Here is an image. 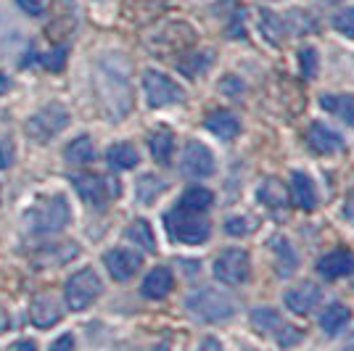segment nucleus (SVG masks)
I'll return each instance as SVG.
<instances>
[{
  "label": "nucleus",
  "instance_id": "obj_37",
  "mask_svg": "<svg viewBox=\"0 0 354 351\" xmlns=\"http://www.w3.org/2000/svg\"><path fill=\"white\" fill-rule=\"evenodd\" d=\"M64 61H66V56H64V50H53L50 56H43V64L48 66V69H53V72H59L61 66H64Z\"/></svg>",
  "mask_w": 354,
  "mask_h": 351
},
{
  "label": "nucleus",
  "instance_id": "obj_17",
  "mask_svg": "<svg viewBox=\"0 0 354 351\" xmlns=\"http://www.w3.org/2000/svg\"><path fill=\"white\" fill-rule=\"evenodd\" d=\"M172 285H175V278H172L169 267H153L146 275V280H143V288L140 291L151 301H159V298H164L167 293L172 291Z\"/></svg>",
  "mask_w": 354,
  "mask_h": 351
},
{
  "label": "nucleus",
  "instance_id": "obj_24",
  "mask_svg": "<svg viewBox=\"0 0 354 351\" xmlns=\"http://www.w3.org/2000/svg\"><path fill=\"white\" fill-rule=\"evenodd\" d=\"M148 146H151V156L159 161V164H169L172 151H175V135L162 127V130L151 132Z\"/></svg>",
  "mask_w": 354,
  "mask_h": 351
},
{
  "label": "nucleus",
  "instance_id": "obj_6",
  "mask_svg": "<svg viewBox=\"0 0 354 351\" xmlns=\"http://www.w3.org/2000/svg\"><path fill=\"white\" fill-rule=\"evenodd\" d=\"M214 278L220 280L222 285H243L251 275V259L249 251L243 249H225L214 259Z\"/></svg>",
  "mask_w": 354,
  "mask_h": 351
},
{
  "label": "nucleus",
  "instance_id": "obj_22",
  "mask_svg": "<svg viewBox=\"0 0 354 351\" xmlns=\"http://www.w3.org/2000/svg\"><path fill=\"white\" fill-rule=\"evenodd\" d=\"M352 320V312H349V307L346 304H330V307H325L323 317H320V328H323L328 336H336V333H341L344 328H346V322Z\"/></svg>",
  "mask_w": 354,
  "mask_h": 351
},
{
  "label": "nucleus",
  "instance_id": "obj_26",
  "mask_svg": "<svg viewBox=\"0 0 354 351\" xmlns=\"http://www.w3.org/2000/svg\"><path fill=\"white\" fill-rule=\"evenodd\" d=\"M106 159L114 169H133V167H138L140 156H138V151L130 143H117V146H111L106 151Z\"/></svg>",
  "mask_w": 354,
  "mask_h": 351
},
{
  "label": "nucleus",
  "instance_id": "obj_7",
  "mask_svg": "<svg viewBox=\"0 0 354 351\" xmlns=\"http://www.w3.org/2000/svg\"><path fill=\"white\" fill-rule=\"evenodd\" d=\"M69 124V111L59 103H48L37 114H32L27 122V132L37 143H48L50 137H56L64 127Z\"/></svg>",
  "mask_w": 354,
  "mask_h": 351
},
{
  "label": "nucleus",
  "instance_id": "obj_44",
  "mask_svg": "<svg viewBox=\"0 0 354 351\" xmlns=\"http://www.w3.org/2000/svg\"><path fill=\"white\" fill-rule=\"evenodd\" d=\"M323 3H339V0H323Z\"/></svg>",
  "mask_w": 354,
  "mask_h": 351
},
{
  "label": "nucleus",
  "instance_id": "obj_31",
  "mask_svg": "<svg viewBox=\"0 0 354 351\" xmlns=\"http://www.w3.org/2000/svg\"><path fill=\"white\" fill-rule=\"evenodd\" d=\"M317 50L312 48V45H304L301 50H299V69H301V77L304 79H315V74H317Z\"/></svg>",
  "mask_w": 354,
  "mask_h": 351
},
{
  "label": "nucleus",
  "instance_id": "obj_40",
  "mask_svg": "<svg viewBox=\"0 0 354 351\" xmlns=\"http://www.w3.org/2000/svg\"><path fill=\"white\" fill-rule=\"evenodd\" d=\"M11 161H14V146H11V140H0V164L8 167Z\"/></svg>",
  "mask_w": 354,
  "mask_h": 351
},
{
  "label": "nucleus",
  "instance_id": "obj_32",
  "mask_svg": "<svg viewBox=\"0 0 354 351\" xmlns=\"http://www.w3.org/2000/svg\"><path fill=\"white\" fill-rule=\"evenodd\" d=\"M188 59L191 61H177V69H180V72H185L188 77L201 74L209 64H212V56H209V53H193V56H188Z\"/></svg>",
  "mask_w": 354,
  "mask_h": 351
},
{
  "label": "nucleus",
  "instance_id": "obj_3",
  "mask_svg": "<svg viewBox=\"0 0 354 351\" xmlns=\"http://www.w3.org/2000/svg\"><path fill=\"white\" fill-rule=\"evenodd\" d=\"M95 85H98V95L106 103V108L122 117L124 111H130V82L124 74L114 72L106 61L98 64V74H95Z\"/></svg>",
  "mask_w": 354,
  "mask_h": 351
},
{
  "label": "nucleus",
  "instance_id": "obj_42",
  "mask_svg": "<svg viewBox=\"0 0 354 351\" xmlns=\"http://www.w3.org/2000/svg\"><path fill=\"white\" fill-rule=\"evenodd\" d=\"M8 90H11V79L0 72V95H3V93H8Z\"/></svg>",
  "mask_w": 354,
  "mask_h": 351
},
{
  "label": "nucleus",
  "instance_id": "obj_14",
  "mask_svg": "<svg viewBox=\"0 0 354 351\" xmlns=\"http://www.w3.org/2000/svg\"><path fill=\"white\" fill-rule=\"evenodd\" d=\"M320 304V288L315 283H299L286 293V307L294 314H310Z\"/></svg>",
  "mask_w": 354,
  "mask_h": 351
},
{
  "label": "nucleus",
  "instance_id": "obj_21",
  "mask_svg": "<svg viewBox=\"0 0 354 351\" xmlns=\"http://www.w3.org/2000/svg\"><path fill=\"white\" fill-rule=\"evenodd\" d=\"M30 317L37 328H50V325H56L61 320V309L50 296H43V298H35L32 301Z\"/></svg>",
  "mask_w": 354,
  "mask_h": 351
},
{
  "label": "nucleus",
  "instance_id": "obj_29",
  "mask_svg": "<svg viewBox=\"0 0 354 351\" xmlns=\"http://www.w3.org/2000/svg\"><path fill=\"white\" fill-rule=\"evenodd\" d=\"M127 240H133L135 246H140L143 251H156V238L146 220H135L127 227Z\"/></svg>",
  "mask_w": 354,
  "mask_h": 351
},
{
  "label": "nucleus",
  "instance_id": "obj_20",
  "mask_svg": "<svg viewBox=\"0 0 354 351\" xmlns=\"http://www.w3.org/2000/svg\"><path fill=\"white\" fill-rule=\"evenodd\" d=\"M270 249H272V254H275V267H278V275H283V278L294 275V272H296V264H299L294 246H291V243H288L286 238L275 235V238L270 240Z\"/></svg>",
  "mask_w": 354,
  "mask_h": 351
},
{
  "label": "nucleus",
  "instance_id": "obj_41",
  "mask_svg": "<svg viewBox=\"0 0 354 351\" xmlns=\"http://www.w3.org/2000/svg\"><path fill=\"white\" fill-rule=\"evenodd\" d=\"M72 346H74L72 336H61L59 341H53V343H50V349H53V351H59V349H72Z\"/></svg>",
  "mask_w": 354,
  "mask_h": 351
},
{
  "label": "nucleus",
  "instance_id": "obj_19",
  "mask_svg": "<svg viewBox=\"0 0 354 351\" xmlns=\"http://www.w3.org/2000/svg\"><path fill=\"white\" fill-rule=\"evenodd\" d=\"M320 106L328 114L341 119L344 124L354 127V95H336V93H325L320 95Z\"/></svg>",
  "mask_w": 354,
  "mask_h": 351
},
{
  "label": "nucleus",
  "instance_id": "obj_12",
  "mask_svg": "<svg viewBox=\"0 0 354 351\" xmlns=\"http://www.w3.org/2000/svg\"><path fill=\"white\" fill-rule=\"evenodd\" d=\"M104 262H106L109 275L114 280H130L135 272L140 269L143 259H140V254H135V251H130V249H111V251H106Z\"/></svg>",
  "mask_w": 354,
  "mask_h": 351
},
{
  "label": "nucleus",
  "instance_id": "obj_5",
  "mask_svg": "<svg viewBox=\"0 0 354 351\" xmlns=\"http://www.w3.org/2000/svg\"><path fill=\"white\" fill-rule=\"evenodd\" d=\"M101 278L93 272V269H80L74 272L72 278L66 280V288H64V298H66V307L72 312H82L88 309L98 296H101Z\"/></svg>",
  "mask_w": 354,
  "mask_h": 351
},
{
  "label": "nucleus",
  "instance_id": "obj_16",
  "mask_svg": "<svg viewBox=\"0 0 354 351\" xmlns=\"http://www.w3.org/2000/svg\"><path fill=\"white\" fill-rule=\"evenodd\" d=\"M291 201L301 211H312L317 206V191H315V182L310 180V175H304V172L291 175Z\"/></svg>",
  "mask_w": 354,
  "mask_h": 351
},
{
  "label": "nucleus",
  "instance_id": "obj_34",
  "mask_svg": "<svg viewBox=\"0 0 354 351\" xmlns=\"http://www.w3.org/2000/svg\"><path fill=\"white\" fill-rule=\"evenodd\" d=\"M225 233L233 235V238H241V235L251 233V225L246 217H230V220L225 222Z\"/></svg>",
  "mask_w": 354,
  "mask_h": 351
},
{
  "label": "nucleus",
  "instance_id": "obj_35",
  "mask_svg": "<svg viewBox=\"0 0 354 351\" xmlns=\"http://www.w3.org/2000/svg\"><path fill=\"white\" fill-rule=\"evenodd\" d=\"M299 338H301V330H299V328L283 325L281 330H278V336H275V341H278L281 346H294V343H299Z\"/></svg>",
  "mask_w": 354,
  "mask_h": 351
},
{
  "label": "nucleus",
  "instance_id": "obj_8",
  "mask_svg": "<svg viewBox=\"0 0 354 351\" xmlns=\"http://www.w3.org/2000/svg\"><path fill=\"white\" fill-rule=\"evenodd\" d=\"M143 90H146L148 106L153 108H164V106H175L185 98V90L177 85L175 79H169L167 74L148 69L143 74Z\"/></svg>",
  "mask_w": 354,
  "mask_h": 351
},
{
  "label": "nucleus",
  "instance_id": "obj_15",
  "mask_svg": "<svg viewBox=\"0 0 354 351\" xmlns=\"http://www.w3.org/2000/svg\"><path fill=\"white\" fill-rule=\"evenodd\" d=\"M204 124H207V130L212 132V135H217L220 140H236L238 132H241V119H238L233 111H227V108L212 111Z\"/></svg>",
  "mask_w": 354,
  "mask_h": 351
},
{
  "label": "nucleus",
  "instance_id": "obj_38",
  "mask_svg": "<svg viewBox=\"0 0 354 351\" xmlns=\"http://www.w3.org/2000/svg\"><path fill=\"white\" fill-rule=\"evenodd\" d=\"M291 21H294L296 32H307L312 27L310 16L304 14V11H291Z\"/></svg>",
  "mask_w": 354,
  "mask_h": 351
},
{
  "label": "nucleus",
  "instance_id": "obj_13",
  "mask_svg": "<svg viewBox=\"0 0 354 351\" xmlns=\"http://www.w3.org/2000/svg\"><path fill=\"white\" fill-rule=\"evenodd\" d=\"M317 272H320L325 280L346 278V275H352L354 272V256L344 249L330 251V254H325L323 259L317 262Z\"/></svg>",
  "mask_w": 354,
  "mask_h": 351
},
{
  "label": "nucleus",
  "instance_id": "obj_28",
  "mask_svg": "<svg viewBox=\"0 0 354 351\" xmlns=\"http://www.w3.org/2000/svg\"><path fill=\"white\" fill-rule=\"evenodd\" d=\"M212 204H214V196H212V191H207V188H198V185L188 188V191L183 193V198H180V206H185V209H191V211H201V214H204Z\"/></svg>",
  "mask_w": 354,
  "mask_h": 351
},
{
  "label": "nucleus",
  "instance_id": "obj_33",
  "mask_svg": "<svg viewBox=\"0 0 354 351\" xmlns=\"http://www.w3.org/2000/svg\"><path fill=\"white\" fill-rule=\"evenodd\" d=\"M333 27H336L341 35L354 37V6L352 8H344V11H339V14L333 16Z\"/></svg>",
  "mask_w": 354,
  "mask_h": 351
},
{
  "label": "nucleus",
  "instance_id": "obj_39",
  "mask_svg": "<svg viewBox=\"0 0 354 351\" xmlns=\"http://www.w3.org/2000/svg\"><path fill=\"white\" fill-rule=\"evenodd\" d=\"M222 90H225L227 95H238V93L243 90V82H241V79H236V77L230 74V77H225V82H222Z\"/></svg>",
  "mask_w": 354,
  "mask_h": 351
},
{
  "label": "nucleus",
  "instance_id": "obj_23",
  "mask_svg": "<svg viewBox=\"0 0 354 351\" xmlns=\"http://www.w3.org/2000/svg\"><path fill=\"white\" fill-rule=\"evenodd\" d=\"M259 32L265 35V40L270 45H283L288 27L275 11H259Z\"/></svg>",
  "mask_w": 354,
  "mask_h": 351
},
{
  "label": "nucleus",
  "instance_id": "obj_43",
  "mask_svg": "<svg viewBox=\"0 0 354 351\" xmlns=\"http://www.w3.org/2000/svg\"><path fill=\"white\" fill-rule=\"evenodd\" d=\"M11 349H37V346H35V343H32V341H16L14 346H11Z\"/></svg>",
  "mask_w": 354,
  "mask_h": 351
},
{
  "label": "nucleus",
  "instance_id": "obj_27",
  "mask_svg": "<svg viewBox=\"0 0 354 351\" xmlns=\"http://www.w3.org/2000/svg\"><path fill=\"white\" fill-rule=\"evenodd\" d=\"M64 156H66V161H72V164H88V161L95 159V148H93V140H90L88 135H82V137H74L72 143L66 146V151H64Z\"/></svg>",
  "mask_w": 354,
  "mask_h": 351
},
{
  "label": "nucleus",
  "instance_id": "obj_36",
  "mask_svg": "<svg viewBox=\"0 0 354 351\" xmlns=\"http://www.w3.org/2000/svg\"><path fill=\"white\" fill-rule=\"evenodd\" d=\"M16 6L24 11V14H30V16H40L43 14V6H45V0H16Z\"/></svg>",
  "mask_w": 354,
  "mask_h": 351
},
{
  "label": "nucleus",
  "instance_id": "obj_4",
  "mask_svg": "<svg viewBox=\"0 0 354 351\" xmlns=\"http://www.w3.org/2000/svg\"><path fill=\"white\" fill-rule=\"evenodd\" d=\"M69 220H72V211H69V204H66L64 196H50V198H45V201H40V204L27 214V222H30L32 230L43 235L64 230V227L69 225Z\"/></svg>",
  "mask_w": 354,
  "mask_h": 351
},
{
  "label": "nucleus",
  "instance_id": "obj_1",
  "mask_svg": "<svg viewBox=\"0 0 354 351\" xmlns=\"http://www.w3.org/2000/svg\"><path fill=\"white\" fill-rule=\"evenodd\" d=\"M185 309L193 320L217 325V322L230 320L236 314V301L217 288H198L185 298Z\"/></svg>",
  "mask_w": 354,
  "mask_h": 351
},
{
  "label": "nucleus",
  "instance_id": "obj_25",
  "mask_svg": "<svg viewBox=\"0 0 354 351\" xmlns=\"http://www.w3.org/2000/svg\"><path fill=\"white\" fill-rule=\"evenodd\" d=\"M259 201L267 209H283V206H288V191H286V185H283L281 180L270 177V180L262 182V188H259Z\"/></svg>",
  "mask_w": 354,
  "mask_h": 351
},
{
  "label": "nucleus",
  "instance_id": "obj_10",
  "mask_svg": "<svg viewBox=\"0 0 354 351\" xmlns=\"http://www.w3.org/2000/svg\"><path fill=\"white\" fill-rule=\"evenodd\" d=\"M217 164H214V153L209 151L204 143L191 140L185 151H183V159H180V172L191 180H204V177L214 175Z\"/></svg>",
  "mask_w": 354,
  "mask_h": 351
},
{
  "label": "nucleus",
  "instance_id": "obj_9",
  "mask_svg": "<svg viewBox=\"0 0 354 351\" xmlns=\"http://www.w3.org/2000/svg\"><path fill=\"white\" fill-rule=\"evenodd\" d=\"M72 182L80 193V198L93 209H104L109 204V198L119 193L117 180H109V177L101 175H74Z\"/></svg>",
  "mask_w": 354,
  "mask_h": 351
},
{
  "label": "nucleus",
  "instance_id": "obj_2",
  "mask_svg": "<svg viewBox=\"0 0 354 351\" xmlns=\"http://www.w3.org/2000/svg\"><path fill=\"white\" fill-rule=\"evenodd\" d=\"M164 225H167V233H169L172 240L188 243V246L204 243L209 233H212L209 222L201 217V211H191V209H185V206L180 204L164 214Z\"/></svg>",
  "mask_w": 354,
  "mask_h": 351
},
{
  "label": "nucleus",
  "instance_id": "obj_30",
  "mask_svg": "<svg viewBox=\"0 0 354 351\" xmlns=\"http://www.w3.org/2000/svg\"><path fill=\"white\" fill-rule=\"evenodd\" d=\"M164 191V182L162 177L156 175H143L138 180V201L140 204H151V201H156Z\"/></svg>",
  "mask_w": 354,
  "mask_h": 351
},
{
  "label": "nucleus",
  "instance_id": "obj_18",
  "mask_svg": "<svg viewBox=\"0 0 354 351\" xmlns=\"http://www.w3.org/2000/svg\"><path fill=\"white\" fill-rule=\"evenodd\" d=\"M283 325V317L278 309L272 307H257L251 309V328L259 333V336H278Z\"/></svg>",
  "mask_w": 354,
  "mask_h": 351
},
{
  "label": "nucleus",
  "instance_id": "obj_11",
  "mask_svg": "<svg viewBox=\"0 0 354 351\" xmlns=\"http://www.w3.org/2000/svg\"><path fill=\"white\" fill-rule=\"evenodd\" d=\"M307 143L315 153H323V156H333V153H341L346 148L344 137L333 127H328L325 122H312L310 130H307Z\"/></svg>",
  "mask_w": 354,
  "mask_h": 351
}]
</instances>
